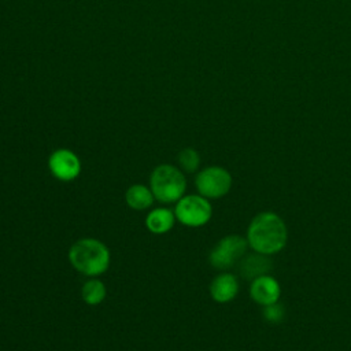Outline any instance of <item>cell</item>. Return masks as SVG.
<instances>
[{"label":"cell","instance_id":"6da1fadb","mask_svg":"<svg viewBox=\"0 0 351 351\" xmlns=\"http://www.w3.org/2000/svg\"><path fill=\"white\" fill-rule=\"evenodd\" d=\"M245 239L255 252L271 255L285 247L288 230L280 215L271 211H265L252 218Z\"/></svg>","mask_w":351,"mask_h":351},{"label":"cell","instance_id":"7a4b0ae2","mask_svg":"<svg viewBox=\"0 0 351 351\" xmlns=\"http://www.w3.org/2000/svg\"><path fill=\"white\" fill-rule=\"evenodd\" d=\"M71 266L86 277H97L110 266V251L107 245L93 237L77 240L67 254Z\"/></svg>","mask_w":351,"mask_h":351},{"label":"cell","instance_id":"3957f363","mask_svg":"<svg viewBox=\"0 0 351 351\" xmlns=\"http://www.w3.org/2000/svg\"><path fill=\"white\" fill-rule=\"evenodd\" d=\"M149 188L155 200L165 204L177 203L186 189L184 171L173 165H159L149 174Z\"/></svg>","mask_w":351,"mask_h":351},{"label":"cell","instance_id":"277c9868","mask_svg":"<svg viewBox=\"0 0 351 351\" xmlns=\"http://www.w3.org/2000/svg\"><path fill=\"white\" fill-rule=\"evenodd\" d=\"M176 219L188 228H200L206 225L211 215L213 207L207 197L202 195H184L174 207Z\"/></svg>","mask_w":351,"mask_h":351},{"label":"cell","instance_id":"5b68a950","mask_svg":"<svg viewBox=\"0 0 351 351\" xmlns=\"http://www.w3.org/2000/svg\"><path fill=\"white\" fill-rule=\"evenodd\" d=\"M245 237L239 234H229L222 237L211 250L208 262L214 269L226 270L234 266L245 255L248 248Z\"/></svg>","mask_w":351,"mask_h":351},{"label":"cell","instance_id":"8992f818","mask_svg":"<svg viewBox=\"0 0 351 351\" xmlns=\"http://www.w3.org/2000/svg\"><path fill=\"white\" fill-rule=\"evenodd\" d=\"M195 186L199 195L207 199H219L230 191L232 176L221 166H208L196 174Z\"/></svg>","mask_w":351,"mask_h":351},{"label":"cell","instance_id":"52a82bcc","mask_svg":"<svg viewBox=\"0 0 351 351\" xmlns=\"http://www.w3.org/2000/svg\"><path fill=\"white\" fill-rule=\"evenodd\" d=\"M48 170L58 181L70 182L80 176L81 160L71 149L59 148L49 155Z\"/></svg>","mask_w":351,"mask_h":351},{"label":"cell","instance_id":"ba28073f","mask_svg":"<svg viewBox=\"0 0 351 351\" xmlns=\"http://www.w3.org/2000/svg\"><path fill=\"white\" fill-rule=\"evenodd\" d=\"M281 295V288L277 280L269 274L261 276L251 281L250 296L254 302L261 306H267L278 302Z\"/></svg>","mask_w":351,"mask_h":351},{"label":"cell","instance_id":"9c48e42d","mask_svg":"<svg viewBox=\"0 0 351 351\" xmlns=\"http://www.w3.org/2000/svg\"><path fill=\"white\" fill-rule=\"evenodd\" d=\"M239 292V280L232 273L218 274L210 284V295L217 303L232 302Z\"/></svg>","mask_w":351,"mask_h":351},{"label":"cell","instance_id":"30bf717a","mask_svg":"<svg viewBox=\"0 0 351 351\" xmlns=\"http://www.w3.org/2000/svg\"><path fill=\"white\" fill-rule=\"evenodd\" d=\"M271 259L265 254H251L240 261V274L244 280H255L261 276L267 274L271 270Z\"/></svg>","mask_w":351,"mask_h":351},{"label":"cell","instance_id":"8fae6325","mask_svg":"<svg viewBox=\"0 0 351 351\" xmlns=\"http://www.w3.org/2000/svg\"><path fill=\"white\" fill-rule=\"evenodd\" d=\"M176 221L174 210L167 207H158L147 214L145 226L154 234H165L173 229Z\"/></svg>","mask_w":351,"mask_h":351},{"label":"cell","instance_id":"7c38bea8","mask_svg":"<svg viewBox=\"0 0 351 351\" xmlns=\"http://www.w3.org/2000/svg\"><path fill=\"white\" fill-rule=\"evenodd\" d=\"M155 200V196L151 191L149 186L144 184H133L132 186L128 188L125 193V202L126 204L137 211L147 210L152 206Z\"/></svg>","mask_w":351,"mask_h":351},{"label":"cell","instance_id":"4fadbf2b","mask_svg":"<svg viewBox=\"0 0 351 351\" xmlns=\"http://www.w3.org/2000/svg\"><path fill=\"white\" fill-rule=\"evenodd\" d=\"M106 295H107L106 284L99 278L90 277L81 287V298L89 306L100 304L106 299Z\"/></svg>","mask_w":351,"mask_h":351},{"label":"cell","instance_id":"5bb4252c","mask_svg":"<svg viewBox=\"0 0 351 351\" xmlns=\"http://www.w3.org/2000/svg\"><path fill=\"white\" fill-rule=\"evenodd\" d=\"M177 162H178V167L184 173H195L200 166V155L196 149L188 147L180 151L177 156Z\"/></svg>","mask_w":351,"mask_h":351},{"label":"cell","instance_id":"9a60e30c","mask_svg":"<svg viewBox=\"0 0 351 351\" xmlns=\"http://www.w3.org/2000/svg\"><path fill=\"white\" fill-rule=\"evenodd\" d=\"M263 317L266 321L271 324H280L285 317V310L280 303H271L267 306H263Z\"/></svg>","mask_w":351,"mask_h":351}]
</instances>
